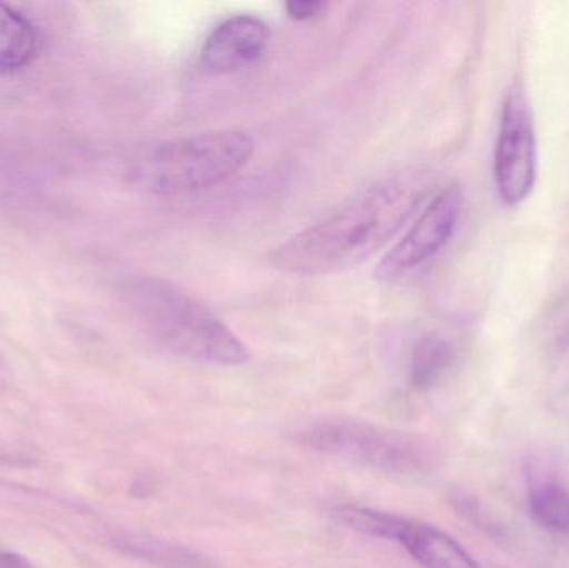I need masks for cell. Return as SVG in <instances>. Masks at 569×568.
<instances>
[{
	"label": "cell",
	"mask_w": 569,
	"mask_h": 568,
	"mask_svg": "<svg viewBox=\"0 0 569 568\" xmlns=\"http://www.w3.org/2000/svg\"><path fill=\"white\" fill-rule=\"evenodd\" d=\"M420 172H400L373 183L337 212L284 240L272 252L277 269L297 276L340 272L373 256L423 203Z\"/></svg>",
	"instance_id": "6da1fadb"
},
{
	"label": "cell",
	"mask_w": 569,
	"mask_h": 568,
	"mask_svg": "<svg viewBox=\"0 0 569 568\" xmlns=\"http://www.w3.org/2000/svg\"><path fill=\"white\" fill-rule=\"evenodd\" d=\"M127 296L153 339L172 356L223 367L249 360V349L236 332L176 283L140 279Z\"/></svg>",
	"instance_id": "7a4b0ae2"
},
{
	"label": "cell",
	"mask_w": 569,
	"mask_h": 568,
	"mask_svg": "<svg viewBox=\"0 0 569 568\" xmlns=\"http://www.w3.org/2000/svg\"><path fill=\"white\" fill-rule=\"evenodd\" d=\"M252 137L242 130H212L170 140L140 162L137 177L150 192L183 196L210 189L236 176L253 156Z\"/></svg>",
	"instance_id": "3957f363"
},
{
	"label": "cell",
	"mask_w": 569,
	"mask_h": 568,
	"mask_svg": "<svg viewBox=\"0 0 569 568\" xmlns=\"http://www.w3.org/2000/svg\"><path fill=\"white\" fill-rule=\"evenodd\" d=\"M300 442L325 456L390 476H421L440 462L423 437L360 420H323L300 432Z\"/></svg>",
	"instance_id": "277c9868"
},
{
	"label": "cell",
	"mask_w": 569,
	"mask_h": 568,
	"mask_svg": "<svg viewBox=\"0 0 569 568\" xmlns=\"http://www.w3.org/2000/svg\"><path fill=\"white\" fill-rule=\"evenodd\" d=\"M493 177L498 196L508 207L523 203L538 177V143L533 110L523 87L513 86L501 107L495 143Z\"/></svg>",
	"instance_id": "5b68a950"
},
{
	"label": "cell",
	"mask_w": 569,
	"mask_h": 568,
	"mask_svg": "<svg viewBox=\"0 0 569 568\" xmlns=\"http://www.w3.org/2000/svg\"><path fill=\"white\" fill-rule=\"evenodd\" d=\"M335 517L363 536L400 544L423 568H481L453 537L421 520L355 506L338 507Z\"/></svg>",
	"instance_id": "8992f818"
},
{
	"label": "cell",
	"mask_w": 569,
	"mask_h": 568,
	"mask_svg": "<svg viewBox=\"0 0 569 568\" xmlns=\"http://www.w3.org/2000/svg\"><path fill=\"white\" fill-rule=\"evenodd\" d=\"M461 207L463 192L458 183L441 189L420 213L413 227L378 262L375 272L377 279L381 282L400 279L437 256L453 237Z\"/></svg>",
	"instance_id": "52a82bcc"
},
{
	"label": "cell",
	"mask_w": 569,
	"mask_h": 568,
	"mask_svg": "<svg viewBox=\"0 0 569 568\" xmlns=\"http://www.w3.org/2000/svg\"><path fill=\"white\" fill-rule=\"evenodd\" d=\"M269 40V26L259 17H230L207 37L200 63L210 76L239 72L263 56Z\"/></svg>",
	"instance_id": "ba28073f"
},
{
	"label": "cell",
	"mask_w": 569,
	"mask_h": 568,
	"mask_svg": "<svg viewBox=\"0 0 569 568\" xmlns=\"http://www.w3.org/2000/svg\"><path fill=\"white\" fill-rule=\"evenodd\" d=\"M527 477L531 516L543 529L569 537V489L563 480L541 466H531Z\"/></svg>",
	"instance_id": "9c48e42d"
},
{
	"label": "cell",
	"mask_w": 569,
	"mask_h": 568,
	"mask_svg": "<svg viewBox=\"0 0 569 568\" xmlns=\"http://www.w3.org/2000/svg\"><path fill=\"white\" fill-rule=\"evenodd\" d=\"M36 27L13 7L0 2V73H13L37 56Z\"/></svg>",
	"instance_id": "30bf717a"
},
{
	"label": "cell",
	"mask_w": 569,
	"mask_h": 568,
	"mask_svg": "<svg viewBox=\"0 0 569 568\" xmlns=\"http://www.w3.org/2000/svg\"><path fill=\"white\" fill-rule=\"evenodd\" d=\"M457 360L453 342L440 333L421 337L411 352L410 382L415 389L430 390L450 372Z\"/></svg>",
	"instance_id": "8fae6325"
},
{
	"label": "cell",
	"mask_w": 569,
	"mask_h": 568,
	"mask_svg": "<svg viewBox=\"0 0 569 568\" xmlns=\"http://www.w3.org/2000/svg\"><path fill=\"white\" fill-rule=\"evenodd\" d=\"M123 550L153 566L163 568H219L212 560L180 544L150 536H133L122 540Z\"/></svg>",
	"instance_id": "7c38bea8"
},
{
	"label": "cell",
	"mask_w": 569,
	"mask_h": 568,
	"mask_svg": "<svg viewBox=\"0 0 569 568\" xmlns=\"http://www.w3.org/2000/svg\"><path fill=\"white\" fill-rule=\"evenodd\" d=\"M288 16L297 20H311L323 16L327 3L320 0H291L287 2Z\"/></svg>",
	"instance_id": "4fadbf2b"
},
{
	"label": "cell",
	"mask_w": 569,
	"mask_h": 568,
	"mask_svg": "<svg viewBox=\"0 0 569 568\" xmlns=\"http://www.w3.org/2000/svg\"><path fill=\"white\" fill-rule=\"evenodd\" d=\"M0 568H33L17 554L0 552Z\"/></svg>",
	"instance_id": "5bb4252c"
}]
</instances>
